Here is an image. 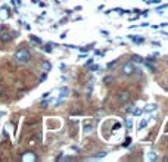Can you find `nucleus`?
<instances>
[{"mask_svg": "<svg viewBox=\"0 0 168 162\" xmlns=\"http://www.w3.org/2000/svg\"><path fill=\"white\" fill-rule=\"evenodd\" d=\"M30 39H31V40L34 41V43H37V44H40V43H42V40H40L39 37H36V36H31Z\"/></svg>", "mask_w": 168, "mask_h": 162, "instance_id": "obj_14", "label": "nucleus"}, {"mask_svg": "<svg viewBox=\"0 0 168 162\" xmlns=\"http://www.w3.org/2000/svg\"><path fill=\"white\" fill-rule=\"evenodd\" d=\"M42 66H43V69H44L46 72H47V71H50V68H52L49 62H43V65H42Z\"/></svg>", "mask_w": 168, "mask_h": 162, "instance_id": "obj_8", "label": "nucleus"}, {"mask_svg": "<svg viewBox=\"0 0 168 162\" xmlns=\"http://www.w3.org/2000/svg\"><path fill=\"white\" fill-rule=\"evenodd\" d=\"M134 71H136V68H134V65L131 62L123 65V74L124 75H131V74H134Z\"/></svg>", "mask_w": 168, "mask_h": 162, "instance_id": "obj_3", "label": "nucleus"}, {"mask_svg": "<svg viewBox=\"0 0 168 162\" xmlns=\"http://www.w3.org/2000/svg\"><path fill=\"white\" fill-rule=\"evenodd\" d=\"M10 40H12V34H9V33H1V34H0V41L9 43Z\"/></svg>", "mask_w": 168, "mask_h": 162, "instance_id": "obj_4", "label": "nucleus"}, {"mask_svg": "<svg viewBox=\"0 0 168 162\" xmlns=\"http://www.w3.org/2000/svg\"><path fill=\"white\" fill-rule=\"evenodd\" d=\"M133 115H136V117H139V115H142V111H140V109H137V108H136V109H134V111H133Z\"/></svg>", "mask_w": 168, "mask_h": 162, "instance_id": "obj_15", "label": "nucleus"}, {"mask_svg": "<svg viewBox=\"0 0 168 162\" xmlns=\"http://www.w3.org/2000/svg\"><path fill=\"white\" fill-rule=\"evenodd\" d=\"M155 109H156V105H146V108H145L146 112H150V111H155Z\"/></svg>", "mask_w": 168, "mask_h": 162, "instance_id": "obj_7", "label": "nucleus"}, {"mask_svg": "<svg viewBox=\"0 0 168 162\" xmlns=\"http://www.w3.org/2000/svg\"><path fill=\"white\" fill-rule=\"evenodd\" d=\"M111 80H112V78H111V77H108V78H105V82H106V84H109Z\"/></svg>", "mask_w": 168, "mask_h": 162, "instance_id": "obj_17", "label": "nucleus"}, {"mask_svg": "<svg viewBox=\"0 0 168 162\" xmlns=\"http://www.w3.org/2000/svg\"><path fill=\"white\" fill-rule=\"evenodd\" d=\"M133 62H136V63H143V59H142L140 56H133Z\"/></svg>", "mask_w": 168, "mask_h": 162, "instance_id": "obj_9", "label": "nucleus"}, {"mask_svg": "<svg viewBox=\"0 0 168 162\" xmlns=\"http://www.w3.org/2000/svg\"><path fill=\"white\" fill-rule=\"evenodd\" d=\"M68 93H69V90H68L66 87H64V88L61 90V97H59V102H58V103H61V102H62V97H64V96H66Z\"/></svg>", "mask_w": 168, "mask_h": 162, "instance_id": "obj_6", "label": "nucleus"}, {"mask_svg": "<svg viewBox=\"0 0 168 162\" xmlns=\"http://www.w3.org/2000/svg\"><path fill=\"white\" fill-rule=\"evenodd\" d=\"M30 58H31V53H30L28 49H19L15 53V59L18 62H21V63H27L30 61Z\"/></svg>", "mask_w": 168, "mask_h": 162, "instance_id": "obj_1", "label": "nucleus"}, {"mask_svg": "<svg viewBox=\"0 0 168 162\" xmlns=\"http://www.w3.org/2000/svg\"><path fill=\"white\" fill-rule=\"evenodd\" d=\"M44 80H46V74H43L42 78H40V81H44Z\"/></svg>", "mask_w": 168, "mask_h": 162, "instance_id": "obj_18", "label": "nucleus"}, {"mask_svg": "<svg viewBox=\"0 0 168 162\" xmlns=\"http://www.w3.org/2000/svg\"><path fill=\"white\" fill-rule=\"evenodd\" d=\"M91 130H93V125H85L84 127V134H88Z\"/></svg>", "mask_w": 168, "mask_h": 162, "instance_id": "obj_11", "label": "nucleus"}, {"mask_svg": "<svg viewBox=\"0 0 168 162\" xmlns=\"http://www.w3.org/2000/svg\"><path fill=\"white\" fill-rule=\"evenodd\" d=\"M22 161H36V155L34 153H25L22 156Z\"/></svg>", "mask_w": 168, "mask_h": 162, "instance_id": "obj_5", "label": "nucleus"}, {"mask_svg": "<svg viewBox=\"0 0 168 162\" xmlns=\"http://www.w3.org/2000/svg\"><path fill=\"white\" fill-rule=\"evenodd\" d=\"M115 62H117V61H112V62H109V63H108V68H111V66H114V65H115Z\"/></svg>", "mask_w": 168, "mask_h": 162, "instance_id": "obj_16", "label": "nucleus"}, {"mask_svg": "<svg viewBox=\"0 0 168 162\" xmlns=\"http://www.w3.org/2000/svg\"><path fill=\"white\" fill-rule=\"evenodd\" d=\"M130 97H131V96H130V91H128V90H121V91L118 93V102L123 103V105L130 102Z\"/></svg>", "mask_w": 168, "mask_h": 162, "instance_id": "obj_2", "label": "nucleus"}, {"mask_svg": "<svg viewBox=\"0 0 168 162\" xmlns=\"http://www.w3.org/2000/svg\"><path fill=\"white\" fill-rule=\"evenodd\" d=\"M130 39H133V40H134V43H137V44H140V43L143 41V37H139V36H137V37L134 36V37H130Z\"/></svg>", "mask_w": 168, "mask_h": 162, "instance_id": "obj_10", "label": "nucleus"}, {"mask_svg": "<svg viewBox=\"0 0 168 162\" xmlns=\"http://www.w3.org/2000/svg\"><path fill=\"white\" fill-rule=\"evenodd\" d=\"M146 125H148V120H143V121L140 122V125H139V130H143Z\"/></svg>", "mask_w": 168, "mask_h": 162, "instance_id": "obj_12", "label": "nucleus"}, {"mask_svg": "<svg viewBox=\"0 0 168 162\" xmlns=\"http://www.w3.org/2000/svg\"><path fill=\"white\" fill-rule=\"evenodd\" d=\"M148 158H149V161H156V155H155L153 152H150V153L148 155Z\"/></svg>", "mask_w": 168, "mask_h": 162, "instance_id": "obj_13", "label": "nucleus"}]
</instances>
